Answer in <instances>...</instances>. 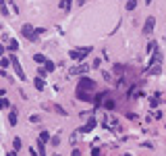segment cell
<instances>
[{"instance_id":"cell-30","label":"cell","mask_w":166,"mask_h":156,"mask_svg":"<svg viewBox=\"0 0 166 156\" xmlns=\"http://www.w3.org/2000/svg\"><path fill=\"white\" fill-rule=\"evenodd\" d=\"M0 96H4V90H2V87H0Z\"/></svg>"},{"instance_id":"cell-31","label":"cell","mask_w":166,"mask_h":156,"mask_svg":"<svg viewBox=\"0 0 166 156\" xmlns=\"http://www.w3.org/2000/svg\"><path fill=\"white\" fill-rule=\"evenodd\" d=\"M8 156H17V154H15V152H8Z\"/></svg>"},{"instance_id":"cell-5","label":"cell","mask_w":166,"mask_h":156,"mask_svg":"<svg viewBox=\"0 0 166 156\" xmlns=\"http://www.w3.org/2000/svg\"><path fill=\"white\" fill-rule=\"evenodd\" d=\"M10 63H13V69H15V73H17V77L21 79V81H25V73H23V67H21V63H19V60H17V56H13V58H10Z\"/></svg>"},{"instance_id":"cell-2","label":"cell","mask_w":166,"mask_h":156,"mask_svg":"<svg viewBox=\"0 0 166 156\" xmlns=\"http://www.w3.org/2000/svg\"><path fill=\"white\" fill-rule=\"evenodd\" d=\"M160 71H162V52H160V50H156V52L152 54V60H150L147 73H150V75H158Z\"/></svg>"},{"instance_id":"cell-25","label":"cell","mask_w":166,"mask_h":156,"mask_svg":"<svg viewBox=\"0 0 166 156\" xmlns=\"http://www.w3.org/2000/svg\"><path fill=\"white\" fill-rule=\"evenodd\" d=\"M158 102H160V98H158V96H154V98L150 100V106H158Z\"/></svg>"},{"instance_id":"cell-18","label":"cell","mask_w":166,"mask_h":156,"mask_svg":"<svg viewBox=\"0 0 166 156\" xmlns=\"http://www.w3.org/2000/svg\"><path fill=\"white\" fill-rule=\"evenodd\" d=\"M154 52H156V42L152 40V42L147 44V54H154Z\"/></svg>"},{"instance_id":"cell-14","label":"cell","mask_w":166,"mask_h":156,"mask_svg":"<svg viewBox=\"0 0 166 156\" xmlns=\"http://www.w3.org/2000/svg\"><path fill=\"white\" fill-rule=\"evenodd\" d=\"M60 8L69 13V10H71V0H60Z\"/></svg>"},{"instance_id":"cell-29","label":"cell","mask_w":166,"mask_h":156,"mask_svg":"<svg viewBox=\"0 0 166 156\" xmlns=\"http://www.w3.org/2000/svg\"><path fill=\"white\" fill-rule=\"evenodd\" d=\"M4 52H6V48H4V46H2V44H0V56H2V54H4Z\"/></svg>"},{"instance_id":"cell-6","label":"cell","mask_w":166,"mask_h":156,"mask_svg":"<svg viewBox=\"0 0 166 156\" xmlns=\"http://www.w3.org/2000/svg\"><path fill=\"white\" fill-rule=\"evenodd\" d=\"M154 25H156V19H154V17H147V19H145V23H143V34H145V36H150V34L154 31Z\"/></svg>"},{"instance_id":"cell-7","label":"cell","mask_w":166,"mask_h":156,"mask_svg":"<svg viewBox=\"0 0 166 156\" xmlns=\"http://www.w3.org/2000/svg\"><path fill=\"white\" fill-rule=\"evenodd\" d=\"M104 127H108V129H114V131H116V129H119V121H116V117H110V115H108V117L104 119Z\"/></svg>"},{"instance_id":"cell-4","label":"cell","mask_w":166,"mask_h":156,"mask_svg":"<svg viewBox=\"0 0 166 156\" xmlns=\"http://www.w3.org/2000/svg\"><path fill=\"white\" fill-rule=\"evenodd\" d=\"M21 34H23L25 38L29 40V42H36V40L40 38V36H38V31L33 29V25H29V23H27V25H23V29H21Z\"/></svg>"},{"instance_id":"cell-1","label":"cell","mask_w":166,"mask_h":156,"mask_svg":"<svg viewBox=\"0 0 166 156\" xmlns=\"http://www.w3.org/2000/svg\"><path fill=\"white\" fill-rule=\"evenodd\" d=\"M91 92H96V81L89 77H81L79 79V85H77V98L89 102L91 100Z\"/></svg>"},{"instance_id":"cell-16","label":"cell","mask_w":166,"mask_h":156,"mask_svg":"<svg viewBox=\"0 0 166 156\" xmlns=\"http://www.w3.org/2000/svg\"><path fill=\"white\" fill-rule=\"evenodd\" d=\"M33 83H36V87H38V90H44V87H46V81H44L42 77H38Z\"/></svg>"},{"instance_id":"cell-10","label":"cell","mask_w":166,"mask_h":156,"mask_svg":"<svg viewBox=\"0 0 166 156\" xmlns=\"http://www.w3.org/2000/svg\"><path fill=\"white\" fill-rule=\"evenodd\" d=\"M17 121H19V117H17V110L13 108V110H10V115H8V123H10V125H17Z\"/></svg>"},{"instance_id":"cell-33","label":"cell","mask_w":166,"mask_h":156,"mask_svg":"<svg viewBox=\"0 0 166 156\" xmlns=\"http://www.w3.org/2000/svg\"><path fill=\"white\" fill-rule=\"evenodd\" d=\"M124 156H131V154H124Z\"/></svg>"},{"instance_id":"cell-24","label":"cell","mask_w":166,"mask_h":156,"mask_svg":"<svg viewBox=\"0 0 166 156\" xmlns=\"http://www.w3.org/2000/svg\"><path fill=\"white\" fill-rule=\"evenodd\" d=\"M10 65V58H0V67H8Z\"/></svg>"},{"instance_id":"cell-27","label":"cell","mask_w":166,"mask_h":156,"mask_svg":"<svg viewBox=\"0 0 166 156\" xmlns=\"http://www.w3.org/2000/svg\"><path fill=\"white\" fill-rule=\"evenodd\" d=\"M91 156H102V150H98V148H93V150H91Z\"/></svg>"},{"instance_id":"cell-26","label":"cell","mask_w":166,"mask_h":156,"mask_svg":"<svg viewBox=\"0 0 166 156\" xmlns=\"http://www.w3.org/2000/svg\"><path fill=\"white\" fill-rule=\"evenodd\" d=\"M54 110H56V113H58V115H67V110H64V108H62V106H54Z\"/></svg>"},{"instance_id":"cell-12","label":"cell","mask_w":166,"mask_h":156,"mask_svg":"<svg viewBox=\"0 0 166 156\" xmlns=\"http://www.w3.org/2000/svg\"><path fill=\"white\" fill-rule=\"evenodd\" d=\"M38 154H40V156H46V144H44V142H40V140H38Z\"/></svg>"},{"instance_id":"cell-8","label":"cell","mask_w":166,"mask_h":156,"mask_svg":"<svg viewBox=\"0 0 166 156\" xmlns=\"http://www.w3.org/2000/svg\"><path fill=\"white\" fill-rule=\"evenodd\" d=\"M87 69H89L87 65H77V67H73V69L69 71V75H85Z\"/></svg>"},{"instance_id":"cell-23","label":"cell","mask_w":166,"mask_h":156,"mask_svg":"<svg viewBox=\"0 0 166 156\" xmlns=\"http://www.w3.org/2000/svg\"><path fill=\"white\" fill-rule=\"evenodd\" d=\"M135 6H137V0H129L127 2V10H133Z\"/></svg>"},{"instance_id":"cell-32","label":"cell","mask_w":166,"mask_h":156,"mask_svg":"<svg viewBox=\"0 0 166 156\" xmlns=\"http://www.w3.org/2000/svg\"><path fill=\"white\" fill-rule=\"evenodd\" d=\"M77 2H79V4H83V2H85V0H77Z\"/></svg>"},{"instance_id":"cell-9","label":"cell","mask_w":166,"mask_h":156,"mask_svg":"<svg viewBox=\"0 0 166 156\" xmlns=\"http://www.w3.org/2000/svg\"><path fill=\"white\" fill-rule=\"evenodd\" d=\"M93 127H96V119L91 117V119H89V121H87V125H85L83 129H79V131H81V133H89V131H91Z\"/></svg>"},{"instance_id":"cell-19","label":"cell","mask_w":166,"mask_h":156,"mask_svg":"<svg viewBox=\"0 0 166 156\" xmlns=\"http://www.w3.org/2000/svg\"><path fill=\"white\" fill-rule=\"evenodd\" d=\"M48 140H50V133H48V131H42V133H40V142H44V144H46Z\"/></svg>"},{"instance_id":"cell-21","label":"cell","mask_w":166,"mask_h":156,"mask_svg":"<svg viewBox=\"0 0 166 156\" xmlns=\"http://www.w3.org/2000/svg\"><path fill=\"white\" fill-rule=\"evenodd\" d=\"M21 146H23V142H21L19 137H15V140H13V148H15V150H19Z\"/></svg>"},{"instance_id":"cell-28","label":"cell","mask_w":166,"mask_h":156,"mask_svg":"<svg viewBox=\"0 0 166 156\" xmlns=\"http://www.w3.org/2000/svg\"><path fill=\"white\" fill-rule=\"evenodd\" d=\"M71 156H81V150H73V154Z\"/></svg>"},{"instance_id":"cell-17","label":"cell","mask_w":166,"mask_h":156,"mask_svg":"<svg viewBox=\"0 0 166 156\" xmlns=\"http://www.w3.org/2000/svg\"><path fill=\"white\" fill-rule=\"evenodd\" d=\"M33 60H36V63H44V65H46V60H48V58H46L44 54H33Z\"/></svg>"},{"instance_id":"cell-11","label":"cell","mask_w":166,"mask_h":156,"mask_svg":"<svg viewBox=\"0 0 166 156\" xmlns=\"http://www.w3.org/2000/svg\"><path fill=\"white\" fill-rule=\"evenodd\" d=\"M0 13L4 17H8V6H6V0H0Z\"/></svg>"},{"instance_id":"cell-15","label":"cell","mask_w":166,"mask_h":156,"mask_svg":"<svg viewBox=\"0 0 166 156\" xmlns=\"http://www.w3.org/2000/svg\"><path fill=\"white\" fill-rule=\"evenodd\" d=\"M44 69H46L48 73H52V71H54L56 67H54V63H52V60H46V65H44Z\"/></svg>"},{"instance_id":"cell-20","label":"cell","mask_w":166,"mask_h":156,"mask_svg":"<svg viewBox=\"0 0 166 156\" xmlns=\"http://www.w3.org/2000/svg\"><path fill=\"white\" fill-rule=\"evenodd\" d=\"M104 106H106V108H108V110H112V108H114V106H116V104H114V100H110V98H108V100H106V102H104Z\"/></svg>"},{"instance_id":"cell-22","label":"cell","mask_w":166,"mask_h":156,"mask_svg":"<svg viewBox=\"0 0 166 156\" xmlns=\"http://www.w3.org/2000/svg\"><path fill=\"white\" fill-rule=\"evenodd\" d=\"M8 106H10V102H8L6 98H0V110H2V108H8Z\"/></svg>"},{"instance_id":"cell-13","label":"cell","mask_w":166,"mask_h":156,"mask_svg":"<svg viewBox=\"0 0 166 156\" xmlns=\"http://www.w3.org/2000/svg\"><path fill=\"white\" fill-rule=\"evenodd\" d=\"M8 50H10V52L19 50V44H17V40H8Z\"/></svg>"},{"instance_id":"cell-3","label":"cell","mask_w":166,"mask_h":156,"mask_svg":"<svg viewBox=\"0 0 166 156\" xmlns=\"http://www.w3.org/2000/svg\"><path fill=\"white\" fill-rule=\"evenodd\" d=\"M89 52H91V46H83V48H75V50H71V52H69V56H71V58H75V60H83Z\"/></svg>"}]
</instances>
